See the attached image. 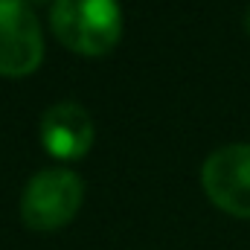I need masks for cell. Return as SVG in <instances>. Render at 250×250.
Listing matches in <instances>:
<instances>
[{
  "mask_svg": "<svg viewBox=\"0 0 250 250\" xmlns=\"http://www.w3.org/2000/svg\"><path fill=\"white\" fill-rule=\"evenodd\" d=\"M50 26L67 50L79 56H105L123 35V12L117 0H56Z\"/></svg>",
  "mask_w": 250,
  "mask_h": 250,
  "instance_id": "1",
  "label": "cell"
},
{
  "mask_svg": "<svg viewBox=\"0 0 250 250\" xmlns=\"http://www.w3.org/2000/svg\"><path fill=\"white\" fill-rule=\"evenodd\" d=\"M84 184L76 172L67 169H44L38 172L21 198V218L29 230H59L70 224L82 207Z\"/></svg>",
  "mask_w": 250,
  "mask_h": 250,
  "instance_id": "2",
  "label": "cell"
},
{
  "mask_svg": "<svg viewBox=\"0 0 250 250\" xmlns=\"http://www.w3.org/2000/svg\"><path fill=\"white\" fill-rule=\"evenodd\" d=\"M207 198L227 215L250 218V143L215 148L201 169Z\"/></svg>",
  "mask_w": 250,
  "mask_h": 250,
  "instance_id": "3",
  "label": "cell"
},
{
  "mask_svg": "<svg viewBox=\"0 0 250 250\" xmlns=\"http://www.w3.org/2000/svg\"><path fill=\"white\" fill-rule=\"evenodd\" d=\"M44 59L41 23L26 0H0V76H29Z\"/></svg>",
  "mask_w": 250,
  "mask_h": 250,
  "instance_id": "4",
  "label": "cell"
},
{
  "mask_svg": "<svg viewBox=\"0 0 250 250\" xmlns=\"http://www.w3.org/2000/svg\"><path fill=\"white\" fill-rule=\"evenodd\" d=\"M41 143L59 160H79L93 146V120L76 102H56L41 117Z\"/></svg>",
  "mask_w": 250,
  "mask_h": 250,
  "instance_id": "5",
  "label": "cell"
},
{
  "mask_svg": "<svg viewBox=\"0 0 250 250\" xmlns=\"http://www.w3.org/2000/svg\"><path fill=\"white\" fill-rule=\"evenodd\" d=\"M245 29H248V35H250V9L245 12Z\"/></svg>",
  "mask_w": 250,
  "mask_h": 250,
  "instance_id": "6",
  "label": "cell"
},
{
  "mask_svg": "<svg viewBox=\"0 0 250 250\" xmlns=\"http://www.w3.org/2000/svg\"><path fill=\"white\" fill-rule=\"evenodd\" d=\"M26 3H47V0H26Z\"/></svg>",
  "mask_w": 250,
  "mask_h": 250,
  "instance_id": "7",
  "label": "cell"
}]
</instances>
